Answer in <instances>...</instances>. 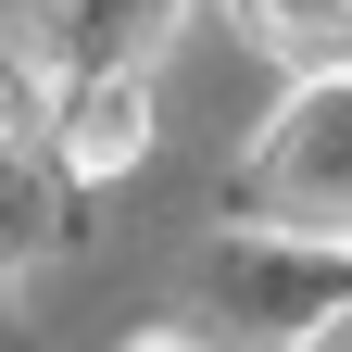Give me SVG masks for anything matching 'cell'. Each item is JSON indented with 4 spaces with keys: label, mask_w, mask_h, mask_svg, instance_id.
<instances>
[{
    "label": "cell",
    "mask_w": 352,
    "mask_h": 352,
    "mask_svg": "<svg viewBox=\"0 0 352 352\" xmlns=\"http://www.w3.org/2000/svg\"><path fill=\"white\" fill-rule=\"evenodd\" d=\"M239 227L277 239V252L352 264V63L302 76L277 101V126H264L252 164H239Z\"/></svg>",
    "instance_id": "6da1fadb"
},
{
    "label": "cell",
    "mask_w": 352,
    "mask_h": 352,
    "mask_svg": "<svg viewBox=\"0 0 352 352\" xmlns=\"http://www.w3.org/2000/svg\"><path fill=\"white\" fill-rule=\"evenodd\" d=\"M51 151H63V176H76V189H113V176L151 151V76H139V63L76 76L63 101H51Z\"/></svg>",
    "instance_id": "7a4b0ae2"
},
{
    "label": "cell",
    "mask_w": 352,
    "mask_h": 352,
    "mask_svg": "<svg viewBox=\"0 0 352 352\" xmlns=\"http://www.w3.org/2000/svg\"><path fill=\"white\" fill-rule=\"evenodd\" d=\"M227 13H239L277 63H302V76H340V63H352V0H227Z\"/></svg>",
    "instance_id": "3957f363"
},
{
    "label": "cell",
    "mask_w": 352,
    "mask_h": 352,
    "mask_svg": "<svg viewBox=\"0 0 352 352\" xmlns=\"http://www.w3.org/2000/svg\"><path fill=\"white\" fill-rule=\"evenodd\" d=\"M25 113H38V76H25V51H13V38H0V151L25 139Z\"/></svg>",
    "instance_id": "277c9868"
},
{
    "label": "cell",
    "mask_w": 352,
    "mask_h": 352,
    "mask_svg": "<svg viewBox=\"0 0 352 352\" xmlns=\"http://www.w3.org/2000/svg\"><path fill=\"white\" fill-rule=\"evenodd\" d=\"M289 352H352V302H340V315H315V327H302Z\"/></svg>",
    "instance_id": "5b68a950"
},
{
    "label": "cell",
    "mask_w": 352,
    "mask_h": 352,
    "mask_svg": "<svg viewBox=\"0 0 352 352\" xmlns=\"http://www.w3.org/2000/svg\"><path fill=\"white\" fill-rule=\"evenodd\" d=\"M126 352H189V340H126Z\"/></svg>",
    "instance_id": "8992f818"
}]
</instances>
